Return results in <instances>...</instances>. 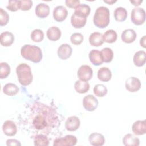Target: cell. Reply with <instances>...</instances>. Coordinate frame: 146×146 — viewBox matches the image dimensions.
<instances>
[{
	"label": "cell",
	"mask_w": 146,
	"mask_h": 146,
	"mask_svg": "<svg viewBox=\"0 0 146 146\" xmlns=\"http://www.w3.org/2000/svg\"><path fill=\"white\" fill-rule=\"evenodd\" d=\"M21 124L32 136L38 134L48 135L60 125V120L56 109L39 102L31 105L27 116L23 117Z\"/></svg>",
	"instance_id": "1"
},
{
	"label": "cell",
	"mask_w": 146,
	"mask_h": 146,
	"mask_svg": "<svg viewBox=\"0 0 146 146\" xmlns=\"http://www.w3.org/2000/svg\"><path fill=\"white\" fill-rule=\"evenodd\" d=\"M22 56L26 60L34 63H39L42 59L43 55L41 49L35 45L25 44L21 49Z\"/></svg>",
	"instance_id": "2"
},
{
	"label": "cell",
	"mask_w": 146,
	"mask_h": 146,
	"mask_svg": "<svg viewBox=\"0 0 146 146\" xmlns=\"http://www.w3.org/2000/svg\"><path fill=\"white\" fill-rule=\"evenodd\" d=\"M110 10L107 7L105 6L98 7L93 18L94 25L98 28H105L110 23Z\"/></svg>",
	"instance_id": "3"
},
{
	"label": "cell",
	"mask_w": 146,
	"mask_h": 146,
	"mask_svg": "<svg viewBox=\"0 0 146 146\" xmlns=\"http://www.w3.org/2000/svg\"><path fill=\"white\" fill-rule=\"evenodd\" d=\"M16 73L19 83L26 86L29 85L33 81V75L30 67L26 63L19 64L16 68Z\"/></svg>",
	"instance_id": "4"
},
{
	"label": "cell",
	"mask_w": 146,
	"mask_h": 146,
	"mask_svg": "<svg viewBox=\"0 0 146 146\" xmlns=\"http://www.w3.org/2000/svg\"><path fill=\"white\" fill-rule=\"evenodd\" d=\"M131 21L136 25H141L145 21V11L141 7H135L131 12Z\"/></svg>",
	"instance_id": "5"
},
{
	"label": "cell",
	"mask_w": 146,
	"mask_h": 146,
	"mask_svg": "<svg viewBox=\"0 0 146 146\" xmlns=\"http://www.w3.org/2000/svg\"><path fill=\"white\" fill-rule=\"evenodd\" d=\"M77 143V139L74 135H66L63 137L56 138L53 143L54 146H72Z\"/></svg>",
	"instance_id": "6"
},
{
	"label": "cell",
	"mask_w": 146,
	"mask_h": 146,
	"mask_svg": "<svg viewBox=\"0 0 146 146\" xmlns=\"http://www.w3.org/2000/svg\"><path fill=\"white\" fill-rule=\"evenodd\" d=\"M83 105L86 111L91 112L96 109L98 106L97 99L92 95H87L83 99Z\"/></svg>",
	"instance_id": "7"
},
{
	"label": "cell",
	"mask_w": 146,
	"mask_h": 146,
	"mask_svg": "<svg viewBox=\"0 0 146 146\" xmlns=\"http://www.w3.org/2000/svg\"><path fill=\"white\" fill-rule=\"evenodd\" d=\"M93 75L92 68L88 65L81 66L78 70L77 75L80 80L87 82L90 80Z\"/></svg>",
	"instance_id": "8"
},
{
	"label": "cell",
	"mask_w": 146,
	"mask_h": 146,
	"mask_svg": "<svg viewBox=\"0 0 146 146\" xmlns=\"http://www.w3.org/2000/svg\"><path fill=\"white\" fill-rule=\"evenodd\" d=\"M125 86L128 91L134 92L140 90L141 87V82L137 78L130 77L126 80Z\"/></svg>",
	"instance_id": "9"
},
{
	"label": "cell",
	"mask_w": 146,
	"mask_h": 146,
	"mask_svg": "<svg viewBox=\"0 0 146 146\" xmlns=\"http://www.w3.org/2000/svg\"><path fill=\"white\" fill-rule=\"evenodd\" d=\"M68 11L66 7L63 6H58L53 10V17L57 22H62L67 18Z\"/></svg>",
	"instance_id": "10"
},
{
	"label": "cell",
	"mask_w": 146,
	"mask_h": 146,
	"mask_svg": "<svg viewBox=\"0 0 146 146\" xmlns=\"http://www.w3.org/2000/svg\"><path fill=\"white\" fill-rule=\"evenodd\" d=\"M72 50L70 45L68 44H61L58 49V56L62 60H66L70 58L72 54Z\"/></svg>",
	"instance_id": "11"
},
{
	"label": "cell",
	"mask_w": 146,
	"mask_h": 146,
	"mask_svg": "<svg viewBox=\"0 0 146 146\" xmlns=\"http://www.w3.org/2000/svg\"><path fill=\"white\" fill-rule=\"evenodd\" d=\"M3 133L9 136H14L17 132V126L14 122L11 120H6L2 125Z\"/></svg>",
	"instance_id": "12"
},
{
	"label": "cell",
	"mask_w": 146,
	"mask_h": 146,
	"mask_svg": "<svg viewBox=\"0 0 146 146\" xmlns=\"http://www.w3.org/2000/svg\"><path fill=\"white\" fill-rule=\"evenodd\" d=\"M80 121L76 116L69 117L65 123V128L68 131H75L77 130L80 126Z\"/></svg>",
	"instance_id": "13"
},
{
	"label": "cell",
	"mask_w": 146,
	"mask_h": 146,
	"mask_svg": "<svg viewBox=\"0 0 146 146\" xmlns=\"http://www.w3.org/2000/svg\"><path fill=\"white\" fill-rule=\"evenodd\" d=\"M132 130L136 135H143L146 133L145 120H137L135 121L132 127Z\"/></svg>",
	"instance_id": "14"
},
{
	"label": "cell",
	"mask_w": 146,
	"mask_h": 146,
	"mask_svg": "<svg viewBox=\"0 0 146 146\" xmlns=\"http://www.w3.org/2000/svg\"><path fill=\"white\" fill-rule=\"evenodd\" d=\"M87 21L86 17H82L75 13L71 16V23L72 26L76 29H80L85 26Z\"/></svg>",
	"instance_id": "15"
},
{
	"label": "cell",
	"mask_w": 146,
	"mask_h": 146,
	"mask_svg": "<svg viewBox=\"0 0 146 146\" xmlns=\"http://www.w3.org/2000/svg\"><path fill=\"white\" fill-rule=\"evenodd\" d=\"M90 143L93 146H102L105 143V139L103 135L99 133H92L88 137Z\"/></svg>",
	"instance_id": "16"
},
{
	"label": "cell",
	"mask_w": 146,
	"mask_h": 146,
	"mask_svg": "<svg viewBox=\"0 0 146 146\" xmlns=\"http://www.w3.org/2000/svg\"><path fill=\"white\" fill-rule=\"evenodd\" d=\"M14 41L13 34L9 31H5L0 35V43L1 45L5 47L11 46Z\"/></svg>",
	"instance_id": "17"
},
{
	"label": "cell",
	"mask_w": 146,
	"mask_h": 146,
	"mask_svg": "<svg viewBox=\"0 0 146 146\" xmlns=\"http://www.w3.org/2000/svg\"><path fill=\"white\" fill-rule=\"evenodd\" d=\"M121 40L126 43H131L135 41L136 38V33L135 31L131 29L124 30L121 35Z\"/></svg>",
	"instance_id": "18"
},
{
	"label": "cell",
	"mask_w": 146,
	"mask_h": 146,
	"mask_svg": "<svg viewBox=\"0 0 146 146\" xmlns=\"http://www.w3.org/2000/svg\"><path fill=\"white\" fill-rule=\"evenodd\" d=\"M35 11L36 15L38 17L40 18H44L49 15L50 7L47 4L40 3L35 7Z\"/></svg>",
	"instance_id": "19"
},
{
	"label": "cell",
	"mask_w": 146,
	"mask_h": 146,
	"mask_svg": "<svg viewBox=\"0 0 146 146\" xmlns=\"http://www.w3.org/2000/svg\"><path fill=\"white\" fill-rule=\"evenodd\" d=\"M89 42L92 46L99 47L103 44V35L99 32H94L89 36Z\"/></svg>",
	"instance_id": "20"
},
{
	"label": "cell",
	"mask_w": 146,
	"mask_h": 146,
	"mask_svg": "<svg viewBox=\"0 0 146 146\" xmlns=\"http://www.w3.org/2000/svg\"><path fill=\"white\" fill-rule=\"evenodd\" d=\"M89 59L90 62L95 66H99L103 63V60L101 56L100 52L98 50H92L89 53Z\"/></svg>",
	"instance_id": "21"
},
{
	"label": "cell",
	"mask_w": 146,
	"mask_h": 146,
	"mask_svg": "<svg viewBox=\"0 0 146 146\" xmlns=\"http://www.w3.org/2000/svg\"><path fill=\"white\" fill-rule=\"evenodd\" d=\"M47 36L51 41H56L61 36V31L56 26H52L47 31Z\"/></svg>",
	"instance_id": "22"
},
{
	"label": "cell",
	"mask_w": 146,
	"mask_h": 146,
	"mask_svg": "<svg viewBox=\"0 0 146 146\" xmlns=\"http://www.w3.org/2000/svg\"><path fill=\"white\" fill-rule=\"evenodd\" d=\"M98 78L102 82H108L112 78V72L107 67H102L98 71Z\"/></svg>",
	"instance_id": "23"
},
{
	"label": "cell",
	"mask_w": 146,
	"mask_h": 146,
	"mask_svg": "<svg viewBox=\"0 0 146 146\" xmlns=\"http://www.w3.org/2000/svg\"><path fill=\"white\" fill-rule=\"evenodd\" d=\"M123 143L125 146H138L140 144V140L132 134L128 133L124 136Z\"/></svg>",
	"instance_id": "24"
},
{
	"label": "cell",
	"mask_w": 146,
	"mask_h": 146,
	"mask_svg": "<svg viewBox=\"0 0 146 146\" xmlns=\"http://www.w3.org/2000/svg\"><path fill=\"white\" fill-rule=\"evenodd\" d=\"M133 63L137 67H141L144 65L146 61V53L144 51L136 52L133 58Z\"/></svg>",
	"instance_id": "25"
},
{
	"label": "cell",
	"mask_w": 146,
	"mask_h": 146,
	"mask_svg": "<svg viewBox=\"0 0 146 146\" xmlns=\"http://www.w3.org/2000/svg\"><path fill=\"white\" fill-rule=\"evenodd\" d=\"M3 93L7 95L13 96L18 93L19 91V88L16 84L9 83L4 86L3 88Z\"/></svg>",
	"instance_id": "26"
},
{
	"label": "cell",
	"mask_w": 146,
	"mask_h": 146,
	"mask_svg": "<svg viewBox=\"0 0 146 146\" xmlns=\"http://www.w3.org/2000/svg\"><path fill=\"white\" fill-rule=\"evenodd\" d=\"M74 88L76 91L80 94L87 92L90 88V84L87 82L82 80H77L74 84Z\"/></svg>",
	"instance_id": "27"
},
{
	"label": "cell",
	"mask_w": 146,
	"mask_h": 146,
	"mask_svg": "<svg viewBox=\"0 0 146 146\" xmlns=\"http://www.w3.org/2000/svg\"><path fill=\"white\" fill-rule=\"evenodd\" d=\"M114 17L117 22H123L127 17V11L123 7H119L115 9L114 11Z\"/></svg>",
	"instance_id": "28"
},
{
	"label": "cell",
	"mask_w": 146,
	"mask_h": 146,
	"mask_svg": "<svg viewBox=\"0 0 146 146\" xmlns=\"http://www.w3.org/2000/svg\"><path fill=\"white\" fill-rule=\"evenodd\" d=\"M91 11L90 7L86 4H79L75 9L74 13L83 17L87 18L90 14Z\"/></svg>",
	"instance_id": "29"
},
{
	"label": "cell",
	"mask_w": 146,
	"mask_h": 146,
	"mask_svg": "<svg viewBox=\"0 0 146 146\" xmlns=\"http://www.w3.org/2000/svg\"><path fill=\"white\" fill-rule=\"evenodd\" d=\"M117 38V35L116 32L112 29L107 30L103 35L104 42L108 43H112L116 42Z\"/></svg>",
	"instance_id": "30"
},
{
	"label": "cell",
	"mask_w": 146,
	"mask_h": 146,
	"mask_svg": "<svg viewBox=\"0 0 146 146\" xmlns=\"http://www.w3.org/2000/svg\"><path fill=\"white\" fill-rule=\"evenodd\" d=\"M100 54L103 62L105 63H110L113 59V52L110 48L106 47L103 48L100 51Z\"/></svg>",
	"instance_id": "31"
},
{
	"label": "cell",
	"mask_w": 146,
	"mask_h": 146,
	"mask_svg": "<svg viewBox=\"0 0 146 146\" xmlns=\"http://www.w3.org/2000/svg\"><path fill=\"white\" fill-rule=\"evenodd\" d=\"M34 144L35 146H47L49 144V140L47 135L44 134H38L34 136Z\"/></svg>",
	"instance_id": "32"
},
{
	"label": "cell",
	"mask_w": 146,
	"mask_h": 146,
	"mask_svg": "<svg viewBox=\"0 0 146 146\" xmlns=\"http://www.w3.org/2000/svg\"><path fill=\"white\" fill-rule=\"evenodd\" d=\"M107 87L102 84H96L94 87L93 92L94 94L98 97H103L105 96L107 93Z\"/></svg>",
	"instance_id": "33"
},
{
	"label": "cell",
	"mask_w": 146,
	"mask_h": 146,
	"mask_svg": "<svg viewBox=\"0 0 146 146\" xmlns=\"http://www.w3.org/2000/svg\"><path fill=\"white\" fill-rule=\"evenodd\" d=\"M30 36L33 41L35 42H40L44 39V33L40 29H35L31 32Z\"/></svg>",
	"instance_id": "34"
},
{
	"label": "cell",
	"mask_w": 146,
	"mask_h": 146,
	"mask_svg": "<svg viewBox=\"0 0 146 146\" xmlns=\"http://www.w3.org/2000/svg\"><path fill=\"white\" fill-rule=\"evenodd\" d=\"M10 72V67L6 62H2L0 64V78H7Z\"/></svg>",
	"instance_id": "35"
},
{
	"label": "cell",
	"mask_w": 146,
	"mask_h": 146,
	"mask_svg": "<svg viewBox=\"0 0 146 146\" xmlns=\"http://www.w3.org/2000/svg\"><path fill=\"white\" fill-rule=\"evenodd\" d=\"M70 40L73 44L79 45L82 43L83 40V36L80 33H75L71 35Z\"/></svg>",
	"instance_id": "36"
},
{
	"label": "cell",
	"mask_w": 146,
	"mask_h": 146,
	"mask_svg": "<svg viewBox=\"0 0 146 146\" xmlns=\"http://www.w3.org/2000/svg\"><path fill=\"white\" fill-rule=\"evenodd\" d=\"M6 8L11 11H16L20 9V1L10 0L8 2Z\"/></svg>",
	"instance_id": "37"
},
{
	"label": "cell",
	"mask_w": 146,
	"mask_h": 146,
	"mask_svg": "<svg viewBox=\"0 0 146 146\" xmlns=\"http://www.w3.org/2000/svg\"><path fill=\"white\" fill-rule=\"evenodd\" d=\"M9 20V15L8 13L3 9L0 8V25L1 26H5L7 24Z\"/></svg>",
	"instance_id": "38"
},
{
	"label": "cell",
	"mask_w": 146,
	"mask_h": 146,
	"mask_svg": "<svg viewBox=\"0 0 146 146\" xmlns=\"http://www.w3.org/2000/svg\"><path fill=\"white\" fill-rule=\"evenodd\" d=\"M33 6V2L31 0L20 1V10L27 11L30 9Z\"/></svg>",
	"instance_id": "39"
},
{
	"label": "cell",
	"mask_w": 146,
	"mask_h": 146,
	"mask_svg": "<svg viewBox=\"0 0 146 146\" xmlns=\"http://www.w3.org/2000/svg\"><path fill=\"white\" fill-rule=\"evenodd\" d=\"M66 6L70 8H76L79 4L80 1L79 0H66L65 1Z\"/></svg>",
	"instance_id": "40"
},
{
	"label": "cell",
	"mask_w": 146,
	"mask_h": 146,
	"mask_svg": "<svg viewBox=\"0 0 146 146\" xmlns=\"http://www.w3.org/2000/svg\"><path fill=\"white\" fill-rule=\"evenodd\" d=\"M6 145H21V143L15 139H8L6 141Z\"/></svg>",
	"instance_id": "41"
},
{
	"label": "cell",
	"mask_w": 146,
	"mask_h": 146,
	"mask_svg": "<svg viewBox=\"0 0 146 146\" xmlns=\"http://www.w3.org/2000/svg\"><path fill=\"white\" fill-rule=\"evenodd\" d=\"M145 37L146 36L144 35L142 38H141L140 41V44L144 48H145Z\"/></svg>",
	"instance_id": "42"
},
{
	"label": "cell",
	"mask_w": 146,
	"mask_h": 146,
	"mask_svg": "<svg viewBox=\"0 0 146 146\" xmlns=\"http://www.w3.org/2000/svg\"><path fill=\"white\" fill-rule=\"evenodd\" d=\"M130 2L132 3L134 6H139L142 2H143V1L141 0H137V1H130Z\"/></svg>",
	"instance_id": "43"
},
{
	"label": "cell",
	"mask_w": 146,
	"mask_h": 146,
	"mask_svg": "<svg viewBox=\"0 0 146 146\" xmlns=\"http://www.w3.org/2000/svg\"><path fill=\"white\" fill-rule=\"evenodd\" d=\"M103 1L105 3H107L110 4V5H112V4H113V3H114L116 2V1H113V0H111V1H105V0H104Z\"/></svg>",
	"instance_id": "44"
}]
</instances>
